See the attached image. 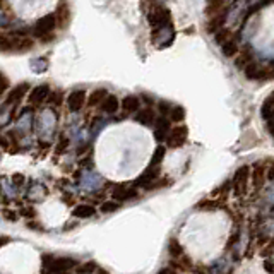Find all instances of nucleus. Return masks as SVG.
<instances>
[{"label":"nucleus","instance_id":"nucleus-1","mask_svg":"<svg viewBox=\"0 0 274 274\" xmlns=\"http://www.w3.org/2000/svg\"><path fill=\"white\" fill-rule=\"evenodd\" d=\"M57 28V21H55V16L53 14H47L43 16L42 19H38L36 26H34V34L38 38H47L52 34V31Z\"/></svg>","mask_w":274,"mask_h":274},{"label":"nucleus","instance_id":"nucleus-2","mask_svg":"<svg viewBox=\"0 0 274 274\" xmlns=\"http://www.w3.org/2000/svg\"><path fill=\"white\" fill-rule=\"evenodd\" d=\"M170 19H172L170 11L161 6L152 7L149 11V14H147V21H149V24L152 28H161V26H165L166 22H170Z\"/></svg>","mask_w":274,"mask_h":274},{"label":"nucleus","instance_id":"nucleus-3","mask_svg":"<svg viewBox=\"0 0 274 274\" xmlns=\"http://www.w3.org/2000/svg\"><path fill=\"white\" fill-rule=\"evenodd\" d=\"M244 72L247 79H252V81H266V79H271L272 75L271 67H262L259 64H254V62L245 67Z\"/></svg>","mask_w":274,"mask_h":274},{"label":"nucleus","instance_id":"nucleus-4","mask_svg":"<svg viewBox=\"0 0 274 274\" xmlns=\"http://www.w3.org/2000/svg\"><path fill=\"white\" fill-rule=\"evenodd\" d=\"M187 136H188V129L185 125H178V127L170 130L168 137H166V144L170 147H180L185 144Z\"/></svg>","mask_w":274,"mask_h":274},{"label":"nucleus","instance_id":"nucleus-5","mask_svg":"<svg viewBox=\"0 0 274 274\" xmlns=\"http://www.w3.org/2000/svg\"><path fill=\"white\" fill-rule=\"evenodd\" d=\"M77 266L75 259H70V257H55L52 262L50 269L48 272H53V274H67V271H70L72 267ZM47 272V274H48Z\"/></svg>","mask_w":274,"mask_h":274},{"label":"nucleus","instance_id":"nucleus-6","mask_svg":"<svg viewBox=\"0 0 274 274\" xmlns=\"http://www.w3.org/2000/svg\"><path fill=\"white\" fill-rule=\"evenodd\" d=\"M84 103H86V91L84 89H75L69 94V98H67V106H69L70 111H79L81 108L84 106Z\"/></svg>","mask_w":274,"mask_h":274},{"label":"nucleus","instance_id":"nucleus-7","mask_svg":"<svg viewBox=\"0 0 274 274\" xmlns=\"http://www.w3.org/2000/svg\"><path fill=\"white\" fill-rule=\"evenodd\" d=\"M249 173H250L249 166H242V168L237 170L235 177H233V183H235L237 194H244L245 192V185H247V182H249Z\"/></svg>","mask_w":274,"mask_h":274},{"label":"nucleus","instance_id":"nucleus-8","mask_svg":"<svg viewBox=\"0 0 274 274\" xmlns=\"http://www.w3.org/2000/svg\"><path fill=\"white\" fill-rule=\"evenodd\" d=\"M158 175H160V170L154 168V166H149V168L142 172V175L134 183H136L137 187H146L147 188L151 183H154V180H158Z\"/></svg>","mask_w":274,"mask_h":274},{"label":"nucleus","instance_id":"nucleus-9","mask_svg":"<svg viewBox=\"0 0 274 274\" xmlns=\"http://www.w3.org/2000/svg\"><path fill=\"white\" fill-rule=\"evenodd\" d=\"M170 130H172V124H170L166 119L156 120V122H154V137H156V141H158V142L166 141Z\"/></svg>","mask_w":274,"mask_h":274},{"label":"nucleus","instance_id":"nucleus-10","mask_svg":"<svg viewBox=\"0 0 274 274\" xmlns=\"http://www.w3.org/2000/svg\"><path fill=\"white\" fill-rule=\"evenodd\" d=\"M48 94H50V89H48V86H45L43 84V86H36V88L31 89L28 100H29L31 105H40V103H43L45 100H47Z\"/></svg>","mask_w":274,"mask_h":274},{"label":"nucleus","instance_id":"nucleus-11","mask_svg":"<svg viewBox=\"0 0 274 274\" xmlns=\"http://www.w3.org/2000/svg\"><path fill=\"white\" fill-rule=\"evenodd\" d=\"M113 199L115 202H122V201H130V199H134V197L137 195V192L134 190V188H130L127 185H119L113 190Z\"/></svg>","mask_w":274,"mask_h":274},{"label":"nucleus","instance_id":"nucleus-12","mask_svg":"<svg viewBox=\"0 0 274 274\" xmlns=\"http://www.w3.org/2000/svg\"><path fill=\"white\" fill-rule=\"evenodd\" d=\"M55 21H57V26L58 28H67V22L70 21V12H69V7H67V4H60V6L57 7V12L55 14Z\"/></svg>","mask_w":274,"mask_h":274},{"label":"nucleus","instance_id":"nucleus-13","mask_svg":"<svg viewBox=\"0 0 274 274\" xmlns=\"http://www.w3.org/2000/svg\"><path fill=\"white\" fill-rule=\"evenodd\" d=\"M136 122L141 124V125H146V127H149L156 122V116H154V111L151 108H141L136 113Z\"/></svg>","mask_w":274,"mask_h":274},{"label":"nucleus","instance_id":"nucleus-14","mask_svg":"<svg viewBox=\"0 0 274 274\" xmlns=\"http://www.w3.org/2000/svg\"><path fill=\"white\" fill-rule=\"evenodd\" d=\"M29 91V84H19V86H16L14 89H12L11 93H9V96H7V103H17V101H21L22 98H24V94H28Z\"/></svg>","mask_w":274,"mask_h":274},{"label":"nucleus","instance_id":"nucleus-15","mask_svg":"<svg viewBox=\"0 0 274 274\" xmlns=\"http://www.w3.org/2000/svg\"><path fill=\"white\" fill-rule=\"evenodd\" d=\"M141 108V100H139L137 96H134V94H130V96H125L122 100V110L127 111V113H134V111H139Z\"/></svg>","mask_w":274,"mask_h":274},{"label":"nucleus","instance_id":"nucleus-16","mask_svg":"<svg viewBox=\"0 0 274 274\" xmlns=\"http://www.w3.org/2000/svg\"><path fill=\"white\" fill-rule=\"evenodd\" d=\"M74 218H79V219H84V218H93L96 214V209L89 204H79L75 206L74 211H72Z\"/></svg>","mask_w":274,"mask_h":274},{"label":"nucleus","instance_id":"nucleus-17","mask_svg":"<svg viewBox=\"0 0 274 274\" xmlns=\"http://www.w3.org/2000/svg\"><path fill=\"white\" fill-rule=\"evenodd\" d=\"M249 64H252V52L249 50V48H245V50H238V53L235 55V65L238 69H245Z\"/></svg>","mask_w":274,"mask_h":274},{"label":"nucleus","instance_id":"nucleus-18","mask_svg":"<svg viewBox=\"0 0 274 274\" xmlns=\"http://www.w3.org/2000/svg\"><path fill=\"white\" fill-rule=\"evenodd\" d=\"M119 106H120V101H119V98L113 96V94H108L101 103V108H103V111H106V113H115V111L119 110Z\"/></svg>","mask_w":274,"mask_h":274},{"label":"nucleus","instance_id":"nucleus-19","mask_svg":"<svg viewBox=\"0 0 274 274\" xmlns=\"http://www.w3.org/2000/svg\"><path fill=\"white\" fill-rule=\"evenodd\" d=\"M108 96V93H106V89H94V91L89 94L88 98V105L89 106H96V105H101L103 100Z\"/></svg>","mask_w":274,"mask_h":274},{"label":"nucleus","instance_id":"nucleus-20","mask_svg":"<svg viewBox=\"0 0 274 274\" xmlns=\"http://www.w3.org/2000/svg\"><path fill=\"white\" fill-rule=\"evenodd\" d=\"M224 19H226V12H223V14H216L208 22V26H206V29L209 31V33H214V31H219L223 28L224 24Z\"/></svg>","mask_w":274,"mask_h":274},{"label":"nucleus","instance_id":"nucleus-21","mask_svg":"<svg viewBox=\"0 0 274 274\" xmlns=\"http://www.w3.org/2000/svg\"><path fill=\"white\" fill-rule=\"evenodd\" d=\"M272 113H274V108H272V96H269L266 101L262 103V110H260V115L266 122H272Z\"/></svg>","mask_w":274,"mask_h":274},{"label":"nucleus","instance_id":"nucleus-22","mask_svg":"<svg viewBox=\"0 0 274 274\" xmlns=\"http://www.w3.org/2000/svg\"><path fill=\"white\" fill-rule=\"evenodd\" d=\"M221 50H223V55L224 57H228V58H231V57H235L237 53H238V45L235 40H228L226 43H223L221 45Z\"/></svg>","mask_w":274,"mask_h":274},{"label":"nucleus","instance_id":"nucleus-23","mask_svg":"<svg viewBox=\"0 0 274 274\" xmlns=\"http://www.w3.org/2000/svg\"><path fill=\"white\" fill-rule=\"evenodd\" d=\"M165 154H166V147H163V146H158V147H156L154 152H152V158H151V166L158 168V165L161 163V161H163Z\"/></svg>","mask_w":274,"mask_h":274},{"label":"nucleus","instance_id":"nucleus-24","mask_svg":"<svg viewBox=\"0 0 274 274\" xmlns=\"http://www.w3.org/2000/svg\"><path fill=\"white\" fill-rule=\"evenodd\" d=\"M168 252H170V255H172V257H180V255H183V249H182V245L178 244V240H175V238H172V240H170Z\"/></svg>","mask_w":274,"mask_h":274},{"label":"nucleus","instance_id":"nucleus-25","mask_svg":"<svg viewBox=\"0 0 274 274\" xmlns=\"http://www.w3.org/2000/svg\"><path fill=\"white\" fill-rule=\"evenodd\" d=\"M170 119H172V122H182L185 119V108L183 106H175L170 111Z\"/></svg>","mask_w":274,"mask_h":274},{"label":"nucleus","instance_id":"nucleus-26","mask_svg":"<svg viewBox=\"0 0 274 274\" xmlns=\"http://www.w3.org/2000/svg\"><path fill=\"white\" fill-rule=\"evenodd\" d=\"M224 7L223 2H209L208 7H206V14L208 16H216L221 14V9Z\"/></svg>","mask_w":274,"mask_h":274},{"label":"nucleus","instance_id":"nucleus-27","mask_svg":"<svg viewBox=\"0 0 274 274\" xmlns=\"http://www.w3.org/2000/svg\"><path fill=\"white\" fill-rule=\"evenodd\" d=\"M214 38H216L218 45H223V43H226L228 40H231V31L226 28H221L219 31H216V36Z\"/></svg>","mask_w":274,"mask_h":274},{"label":"nucleus","instance_id":"nucleus-28","mask_svg":"<svg viewBox=\"0 0 274 274\" xmlns=\"http://www.w3.org/2000/svg\"><path fill=\"white\" fill-rule=\"evenodd\" d=\"M96 269H98V266L94 262H86L77 267V274H94Z\"/></svg>","mask_w":274,"mask_h":274},{"label":"nucleus","instance_id":"nucleus-29","mask_svg":"<svg viewBox=\"0 0 274 274\" xmlns=\"http://www.w3.org/2000/svg\"><path fill=\"white\" fill-rule=\"evenodd\" d=\"M264 182V168L260 165L255 166V172H254V185L260 187V183Z\"/></svg>","mask_w":274,"mask_h":274},{"label":"nucleus","instance_id":"nucleus-30","mask_svg":"<svg viewBox=\"0 0 274 274\" xmlns=\"http://www.w3.org/2000/svg\"><path fill=\"white\" fill-rule=\"evenodd\" d=\"M120 208V204H119V202H111V201H108V202H103V204H101V211H103V213H113V211H116V209H119Z\"/></svg>","mask_w":274,"mask_h":274},{"label":"nucleus","instance_id":"nucleus-31","mask_svg":"<svg viewBox=\"0 0 274 274\" xmlns=\"http://www.w3.org/2000/svg\"><path fill=\"white\" fill-rule=\"evenodd\" d=\"M48 100H50V103H53V105H60L62 103V93H50L48 94Z\"/></svg>","mask_w":274,"mask_h":274},{"label":"nucleus","instance_id":"nucleus-32","mask_svg":"<svg viewBox=\"0 0 274 274\" xmlns=\"http://www.w3.org/2000/svg\"><path fill=\"white\" fill-rule=\"evenodd\" d=\"M158 108H160L161 113L166 115V113H170V111H172V105H170L168 101H160L158 103Z\"/></svg>","mask_w":274,"mask_h":274},{"label":"nucleus","instance_id":"nucleus-33","mask_svg":"<svg viewBox=\"0 0 274 274\" xmlns=\"http://www.w3.org/2000/svg\"><path fill=\"white\" fill-rule=\"evenodd\" d=\"M2 214H4V216H7L9 221H16V219H17V214L14 213V211L4 209V211H2Z\"/></svg>","mask_w":274,"mask_h":274},{"label":"nucleus","instance_id":"nucleus-34","mask_svg":"<svg viewBox=\"0 0 274 274\" xmlns=\"http://www.w3.org/2000/svg\"><path fill=\"white\" fill-rule=\"evenodd\" d=\"M7 86H9V81H7L6 77H4L2 74H0V94H2L4 91H6Z\"/></svg>","mask_w":274,"mask_h":274},{"label":"nucleus","instance_id":"nucleus-35","mask_svg":"<svg viewBox=\"0 0 274 274\" xmlns=\"http://www.w3.org/2000/svg\"><path fill=\"white\" fill-rule=\"evenodd\" d=\"M9 242H11V240H9V238H7V237H0V247H4V245H7V244H9Z\"/></svg>","mask_w":274,"mask_h":274},{"label":"nucleus","instance_id":"nucleus-36","mask_svg":"<svg viewBox=\"0 0 274 274\" xmlns=\"http://www.w3.org/2000/svg\"><path fill=\"white\" fill-rule=\"evenodd\" d=\"M160 274H177V272L172 271V269H161Z\"/></svg>","mask_w":274,"mask_h":274},{"label":"nucleus","instance_id":"nucleus-37","mask_svg":"<svg viewBox=\"0 0 274 274\" xmlns=\"http://www.w3.org/2000/svg\"><path fill=\"white\" fill-rule=\"evenodd\" d=\"M264 266H266V269H267V272H272V266H271V262H269V260H267V262H266V264H264Z\"/></svg>","mask_w":274,"mask_h":274},{"label":"nucleus","instance_id":"nucleus-38","mask_svg":"<svg viewBox=\"0 0 274 274\" xmlns=\"http://www.w3.org/2000/svg\"><path fill=\"white\" fill-rule=\"evenodd\" d=\"M96 274H108V272H106L105 269H100V267H98V269H96Z\"/></svg>","mask_w":274,"mask_h":274}]
</instances>
